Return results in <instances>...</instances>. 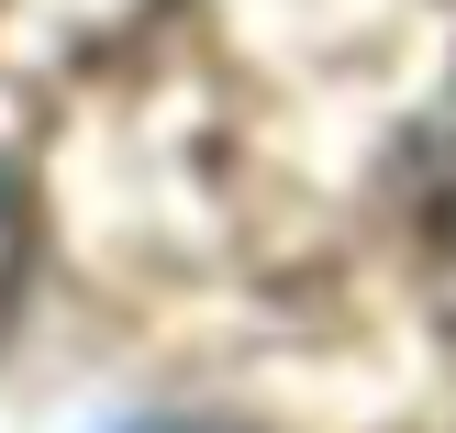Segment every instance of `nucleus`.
I'll return each mask as SVG.
<instances>
[{
  "instance_id": "obj_1",
  "label": "nucleus",
  "mask_w": 456,
  "mask_h": 433,
  "mask_svg": "<svg viewBox=\"0 0 456 433\" xmlns=\"http://www.w3.org/2000/svg\"><path fill=\"white\" fill-rule=\"evenodd\" d=\"M22 256H34V222H22V189L0 178V311H12V289H22Z\"/></svg>"
}]
</instances>
